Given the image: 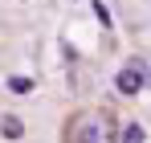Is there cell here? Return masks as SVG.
<instances>
[{
    "mask_svg": "<svg viewBox=\"0 0 151 143\" xmlns=\"http://www.w3.org/2000/svg\"><path fill=\"white\" fill-rule=\"evenodd\" d=\"M65 143H119V123L102 106L74 110L65 123Z\"/></svg>",
    "mask_w": 151,
    "mask_h": 143,
    "instance_id": "1",
    "label": "cell"
},
{
    "mask_svg": "<svg viewBox=\"0 0 151 143\" xmlns=\"http://www.w3.org/2000/svg\"><path fill=\"white\" fill-rule=\"evenodd\" d=\"M143 66L139 61H127L123 70H119V78H114V86H119V94H127V98H135L139 90H143Z\"/></svg>",
    "mask_w": 151,
    "mask_h": 143,
    "instance_id": "2",
    "label": "cell"
},
{
    "mask_svg": "<svg viewBox=\"0 0 151 143\" xmlns=\"http://www.w3.org/2000/svg\"><path fill=\"white\" fill-rule=\"evenodd\" d=\"M0 131H4V139H21L25 135V123L17 119V115H4L0 119Z\"/></svg>",
    "mask_w": 151,
    "mask_h": 143,
    "instance_id": "3",
    "label": "cell"
},
{
    "mask_svg": "<svg viewBox=\"0 0 151 143\" xmlns=\"http://www.w3.org/2000/svg\"><path fill=\"white\" fill-rule=\"evenodd\" d=\"M119 143H143V127H139V123H131L127 131H119Z\"/></svg>",
    "mask_w": 151,
    "mask_h": 143,
    "instance_id": "4",
    "label": "cell"
},
{
    "mask_svg": "<svg viewBox=\"0 0 151 143\" xmlns=\"http://www.w3.org/2000/svg\"><path fill=\"white\" fill-rule=\"evenodd\" d=\"M8 90L12 94H29L33 90V78H8Z\"/></svg>",
    "mask_w": 151,
    "mask_h": 143,
    "instance_id": "5",
    "label": "cell"
}]
</instances>
